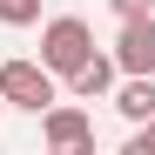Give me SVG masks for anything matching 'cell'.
Returning a JSON list of instances; mask_svg holds the SVG:
<instances>
[{
    "label": "cell",
    "mask_w": 155,
    "mask_h": 155,
    "mask_svg": "<svg viewBox=\"0 0 155 155\" xmlns=\"http://www.w3.org/2000/svg\"><path fill=\"white\" fill-rule=\"evenodd\" d=\"M88 54H94V27H88L81 14H54V20L41 27V68L54 74V81H68Z\"/></svg>",
    "instance_id": "1"
},
{
    "label": "cell",
    "mask_w": 155,
    "mask_h": 155,
    "mask_svg": "<svg viewBox=\"0 0 155 155\" xmlns=\"http://www.w3.org/2000/svg\"><path fill=\"white\" fill-rule=\"evenodd\" d=\"M47 101H61V88H54V74H47L41 61H0V108L41 115Z\"/></svg>",
    "instance_id": "2"
},
{
    "label": "cell",
    "mask_w": 155,
    "mask_h": 155,
    "mask_svg": "<svg viewBox=\"0 0 155 155\" xmlns=\"http://www.w3.org/2000/svg\"><path fill=\"white\" fill-rule=\"evenodd\" d=\"M41 135H47V148H94V121H88L81 101H47L41 108Z\"/></svg>",
    "instance_id": "3"
},
{
    "label": "cell",
    "mask_w": 155,
    "mask_h": 155,
    "mask_svg": "<svg viewBox=\"0 0 155 155\" xmlns=\"http://www.w3.org/2000/svg\"><path fill=\"white\" fill-rule=\"evenodd\" d=\"M115 68L121 74H155V14H128L115 34Z\"/></svg>",
    "instance_id": "4"
},
{
    "label": "cell",
    "mask_w": 155,
    "mask_h": 155,
    "mask_svg": "<svg viewBox=\"0 0 155 155\" xmlns=\"http://www.w3.org/2000/svg\"><path fill=\"white\" fill-rule=\"evenodd\" d=\"M115 81H121V68H115V54H88L81 68L68 74V88H74V101H101V94H108Z\"/></svg>",
    "instance_id": "5"
},
{
    "label": "cell",
    "mask_w": 155,
    "mask_h": 155,
    "mask_svg": "<svg viewBox=\"0 0 155 155\" xmlns=\"http://www.w3.org/2000/svg\"><path fill=\"white\" fill-rule=\"evenodd\" d=\"M108 94H115V108H121L128 121H148V115H155V74H128V81L108 88Z\"/></svg>",
    "instance_id": "6"
},
{
    "label": "cell",
    "mask_w": 155,
    "mask_h": 155,
    "mask_svg": "<svg viewBox=\"0 0 155 155\" xmlns=\"http://www.w3.org/2000/svg\"><path fill=\"white\" fill-rule=\"evenodd\" d=\"M41 20V0H0V27H34Z\"/></svg>",
    "instance_id": "7"
},
{
    "label": "cell",
    "mask_w": 155,
    "mask_h": 155,
    "mask_svg": "<svg viewBox=\"0 0 155 155\" xmlns=\"http://www.w3.org/2000/svg\"><path fill=\"white\" fill-rule=\"evenodd\" d=\"M128 155H155V115L135 121V135H128Z\"/></svg>",
    "instance_id": "8"
},
{
    "label": "cell",
    "mask_w": 155,
    "mask_h": 155,
    "mask_svg": "<svg viewBox=\"0 0 155 155\" xmlns=\"http://www.w3.org/2000/svg\"><path fill=\"white\" fill-rule=\"evenodd\" d=\"M148 7H155V0H108V14H115V20H128V14H148Z\"/></svg>",
    "instance_id": "9"
}]
</instances>
